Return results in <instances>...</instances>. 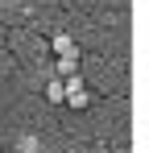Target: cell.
<instances>
[{
	"label": "cell",
	"instance_id": "obj_3",
	"mask_svg": "<svg viewBox=\"0 0 149 153\" xmlns=\"http://www.w3.org/2000/svg\"><path fill=\"white\" fill-rule=\"evenodd\" d=\"M50 46H54V54H58V58H62V54H74V50H79L71 33H54V42H50Z\"/></svg>",
	"mask_w": 149,
	"mask_h": 153
},
{
	"label": "cell",
	"instance_id": "obj_4",
	"mask_svg": "<svg viewBox=\"0 0 149 153\" xmlns=\"http://www.w3.org/2000/svg\"><path fill=\"white\" fill-rule=\"evenodd\" d=\"M46 100H50V103H62V79L46 83Z\"/></svg>",
	"mask_w": 149,
	"mask_h": 153
},
{
	"label": "cell",
	"instance_id": "obj_5",
	"mask_svg": "<svg viewBox=\"0 0 149 153\" xmlns=\"http://www.w3.org/2000/svg\"><path fill=\"white\" fill-rule=\"evenodd\" d=\"M62 153H71V149H62Z\"/></svg>",
	"mask_w": 149,
	"mask_h": 153
},
{
	"label": "cell",
	"instance_id": "obj_1",
	"mask_svg": "<svg viewBox=\"0 0 149 153\" xmlns=\"http://www.w3.org/2000/svg\"><path fill=\"white\" fill-rule=\"evenodd\" d=\"M62 103H66L71 112H87V108L95 103V95H91V87L83 83V75L62 79Z\"/></svg>",
	"mask_w": 149,
	"mask_h": 153
},
{
	"label": "cell",
	"instance_id": "obj_2",
	"mask_svg": "<svg viewBox=\"0 0 149 153\" xmlns=\"http://www.w3.org/2000/svg\"><path fill=\"white\" fill-rule=\"evenodd\" d=\"M71 75H79V50L58 58V79H71Z\"/></svg>",
	"mask_w": 149,
	"mask_h": 153
}]
</instances>
